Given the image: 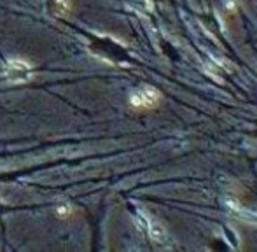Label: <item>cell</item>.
<instances>
[{"label":"cell","mask_w":257,"mask_h":252,"mask_svg":"<svg viewBox=\"0 0 257 252\" xmlns=\"http://www.w3.org/2000/svg\"><path fill=\"white\" fill-rule=\"evenodd\" d=\"M159 102H161V93L156 88H151V86L140 88L139 91L132 96V105L139 107V109H153Z\"/></svg>","instance_id":"cell-1"}]
</instances>
